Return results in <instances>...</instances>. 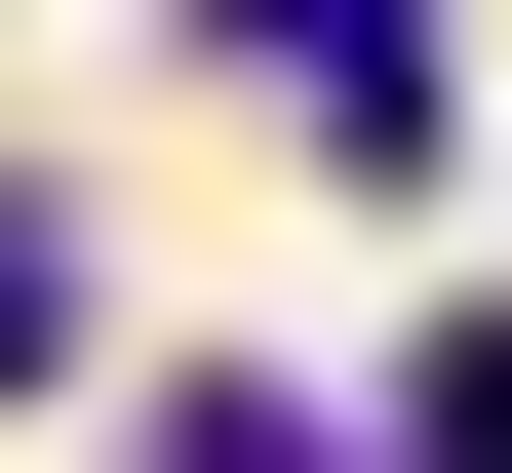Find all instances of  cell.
Returning <instances> with one entry per match:
<instances>
[{
  "label": "cell",
  "instance_id": "obj_1",
  "mask_svg": "<svg viewBox=\"0 0 512 473\" xmlns=\"http://www.w3.org/2000/svg\"><path fill=\"white\" fill-rule=\"evenodd\" d=\"M237 40L316 79V158H394V198H434V158H473V40H434V0H237Z\"/></svg>",
  "mask_w": 512,
  "mask_h": 473
},
{
  "label": "cell",
  "instance_id": "obj_2",
  "mask_svg": "<svg viewBox=\"0 0 512 473\" xmlns=\"http://www.w3.org/2000/svg\"><path fill=\"white\" fill-rule=\"evenodd\" d=\"M394 473H512V316H434V395H394Z\"/></svg>",
  "mask_w": 512,
  "mask_h": 473
},
{
  "label": "cell",
  "instance_id": "obj_3",
  "mask_svg": "<svg viewBox=\"0 0 512 473\" xmlns=\"http://www.w3.org/2000/svg\"><path fill=\"white\" fill-rule=\"evenodd\" d=\"M158 473H316V434H276V395H158Z\"/></svg>",
  "mask_w": 512,
  "mask_h": 473
}]
</instances>
